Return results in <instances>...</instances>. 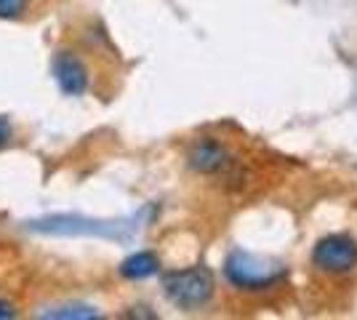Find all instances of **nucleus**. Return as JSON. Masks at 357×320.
I'll use <instances>...</instances> for the list:
<instances>
[{
	"mask_svg": "<svg viewBox=\"0 0 357 320\" xmlns=\"http://www.w3.org/2000/svg\"><path fill=\"white\" fill-rule=\"evenodd\" d=\"M158 270H160V261H158L155 254H149V251H139V254L128 257V259L120 264V275L128 277V280H142V277L155 275Z\"/></svg>",
	"mask_w": 357,
	"mask_h": 320,
	"instance_id": "6",
	"label": "nucleus"
},
{
	"mask_svg": "<svg viewBox=\"0 0 357 320\" xmlns=\"http://www.w3.org/2000/svg\"><path fill=\"white\" fill-rule=\"evenodd\" d=\"M224 275L227 280L243 291H264L285 277V270L278 261L261 259L245 251H232L224 261Z\"/></svg>",
	"mask_w": 357,
	"mask_h": 320,
	"instance_id": "1",
	"label": "nucleus"
},
{
	"mask_svg": "<svg viewBox=\"0 0 357 320\" xmlns=\"http://www.w3.org/2000/svg\"><path fill=\"white\" fill-rule=\"evenodd\" d=\"M27 11V0H0V19H19Z\"/></svg>",
	"mask_w": 357,
	"mask_h": 320,
	"instance_id": "7",
	"label": "nucleus"
},
{
	"mask_svg": "<svg viewBox=\"0 0 357 320\" xmlns=\"http://www.w3.org/2000/svg\"><path fill=\"white\" fill-rule=\"evenodd\" d=\"M165 296L176 307L195 310V307L206 305L213 296V273L208 267H190V270H178V273L165 275L163 280Z\"/></svg>",
	"mask_w": 357,
	"mask_h": 320,
	"instance_id": "2",
	"label": "nucleus"
},
{
	"mask_svg": "<svg viewBox=\"0 0 357 320\" xmlns=\"http://www.w3.org/2000/svg\"><path fill=\"white\" fill-rule=\"evenodd\" d=\"M314 267H320L323 273L344 275L357 267V243L349 235H328L323 241H317L312 251Z\"/></svg>",
	"mask_w": 357,
	"mask_h": 320,
	"instance_id": "3",
	"label": "nucleus"
},
{
	"mask_svg": "<svg viewBox=\"0 0 357 320\" xmlns=\"http://www.w3.org/2000/svg\"><path fill=\"white\" fill-rule=\"evenodd\" d=\"M190 166L200 174H211V171H219V168L227 166V150L216 142H197L190 153Z\"/></svg>",
	"mask_w": 357,
	"mask_h": 320,
	"instance_id": "5",
	"label": "nucleus"
},
{
	"mask_svg": "<svg viewBox=\"0 0 357 320\" xmlns=\"http://www.w3.org/2000/svg\"><path fill=\"white\" fill-rule=\"evenodd\" d=\"M6 318H14V307L0 299V320H6Z\"/></svg>",
	"mask_w": 357,
	"mask_h": 320,
	"instance_id": "9",
	"label": "nucleus"
},
{
	"mask_svg": "<svg viewBox=\"0 0 357 320\" xmlns=\"http://www.w3.org/2000/svg\"><path fill=\"white\" fill-rule=\"evenodd\" d=\"M54 75L56 83L64 93L70 96H80V93L89 89V73H86V64L77 59L70 51H61L54 59Z\"/></svg>",
	"mask_w": 357,
	"mask_h": 320,
	"instance_id": "4",
	"label": "nucleus"
},
{
	"mask_svg": "<svg viewBox=\"0 0 357 320\" xmlns=\"http://www.w3.org/2000/svg\"><path fill=\"white\" fill-rule=\"evenodd\" d=\"M8 139H11V123L6 118H0V147L8 144Z\"/></svg>",
	"mask_w": 357,
	"mask_h": 320,
	"instance_id": "8",
	"label": "nucleus"
}]
</instances>
